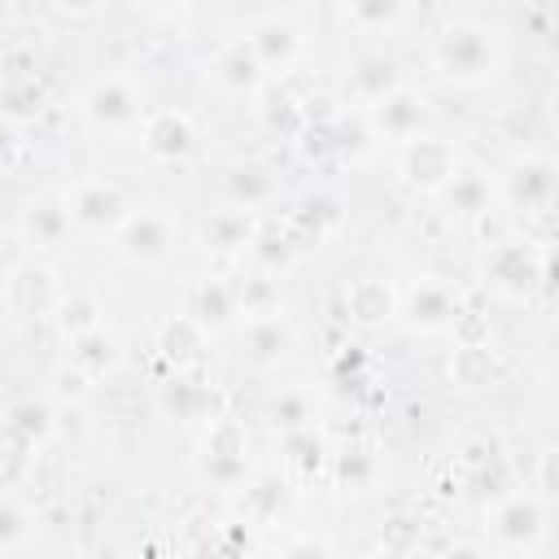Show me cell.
Listing matches in <instances>:
<instances>
[{
	"label": "cell",
	"instance_id": "cell-1",
	"mask_svg": "<svg viewBox=\"0 0 559 559\" xmlns=\"http://www.w3.org/2000/svg\"><path fill=\"white\" fill-rule=\"evenodd\" d=\"M437 61L445 74L454 79H480L493 70V48H489V35L476 31V26H450L441 31L437 39Z\"/></svg>",
	"mask_w": 559,
	"mask_h": 559
},
{
	"label": "cell",
	"instance_id": "cell-2",
	"mask_svg": "<svg viewBox=\"0 0 559 559\" xmlns=\"http://www.w3.org/2000/svg\"><path fill=\"white\" fill-rule=\"evenodd\" d=\"M402 175L411 183H424V188H437L454 175V153L437 140H411L406 144V157H402Z\"/></svg>",
	"mask_w": 559,
	"mask_h": 559
},
{
	"label": "cell",
	"instance_id": "cell-3",
	"mask_svg": "<svg viewBox=\"0 0 559 559\" xmlns=\"http://www.w3.org/2000/svg\"><path fill=\"white\" fill-rule=\"evenodd\" d=\"M122 249H127V258H140V262L162 258L170 249V223L162 214H153V210L131 214L127 227H122Z\"/></svg>",
	"mask_w": 559,
	"mask_h": 559
},
{
	"label": "cell",
	"instance_id": "cell-4",
	"mask_svg": "<svg viewBox=\"0 0 559 559\" xmlns=\"http://www.w3.org/2000/svg\"><path fill=\"white\" fill-rule=\"evenodd\" d=\"M87 114L100 127H122V122H131L140 114V105H135V92L122 79H105V83H96L87 92Z\"/></svg>",
	"mask_w": 559,
	"mask_h": 559
},
{
	"label": "cell",
	"instance_id": "cell-5",
	"mask_svg": "<svg viewBox=\"0 0 559 559\" xmlns=\"http://www.w3.org/2000/svg\"><path fill=\"white\" fill-rule=\"evenodd\" d=\"M144 148L153 157H183L192 148V122L183 114H175V109L153 114L148 127H144Z\"/></svg>",
	"mask_w": 559,
	"mask_h": 559
},
{
	"label": "cell",
	"instance_id": "cell-6",
	"mask_svg": "<svg viewBox=\"0 0 559 559\" xmlns=\"http://www.w3.org/2000/svg\"><path fill=\"white\" fill-rule=\"evenodd\" d=\"M122 192L114 183H83L74 188V201H70V214L87 227H105V223H118L122 218Z\"/></svg>",
	"mask_w": 559,
	"mask_h": 559
},
{
	"label": "cell",
	"instance_id": "cell-7",
	"mask_svg": "<svg viewBox=\"0 0 559 559\" xmlns=\"http://www.w3.org/2000/svg\"><path fill=\"white\" fill-rule=\"evenodd\" d=\"M542 533V507L533 498H507L498 511V537L507 546H533Z\"/></svg>",
	"mask_w": 559,
	"mask_h": 559
},
{
	"label": "cell",
	"instance_id": "cell-8",
	"mask_svg": "<svg viewBox=\"0 0 559 559\" xmlns=\"http://www.w3.org/2000/svg\"><path fill=\"white\" fill-rule=\"evenodd\" d=\"M376 122H380L389 135L406 140V135H415L419 122H424V100L411 96V92H397V87H393L389 96L376 100Z\"/></svg>",
	"mask_w": 559,
	"mask_h": 559
},
{
	"label": "cell",
	"instance_id": "cell-9",
	"mask_svg": "<svg viewBox=\"0 0 559 559\" xmlns=\"http://www.w3.org/2000/svg\"><path fill=\"white\" fill-rule=\"evenodd\" d=\"M214 79H218L223 87H231V92L258 87V79H262V61H258V52H253V48L231 44V48H223V52H218V61H214Z\"/></svg>",
	"mask_w": 559,
	"mask_h": 559
},
{
	"label": "cell",
	"instance_id": "cell-10",
	"mask_svg": "<svg viewBox=\"0 0 559 559\" xmlns=\"http://www.w3.org/2000/svg\"><path fill=\"white\" fill-rule=\"evenodd\" d=\"M389 310H393V293L380 280H362V284L349 288V314L354 319L380 323V319H389Z\"/></svg>",
	"mask_w": 559,
	"mask_h": 559
},
{
	"label": "cell",
	"instance_id": "cell-11",
	"mask_svg": "<svg viewBox=\"0 0 559 559\" xmlns=\"http://www.w3.org/2000/svg\"><path fill=\"white\" fill-rule=\"evenodd\" d=\"M354 83H358V92L367 96V100H380V96H389L393 87H397V66L389 61V57H362L358 61V70H354Z\"/></svg>",
	"mask_w": 559,
	"mask_h": 559
},
{
	"label": "cell",
	"instance_id": "cell-12",
	"mask_svg": "<svg viewBox=\"0 0 559 559\" xmlns=\"http://www.w3.org/2000/svg\"><path fill=\"white\" fill-rule=\"evenodd\" d=\"M236 314V306H231V293L218 284V280H205L201 288H197V306H192V319L205 328H223L227 319Z\"/></svg>",
	"mask_w": 559,
	"mask_h": 559
},
{
	"label": "cell",
	"instance_id": "cell-13",
	"mask_svg": "<svg viewBox=\"0 0 559 559\" xmlns=\"http://www.w3.org/2000/svg\"><path fill=\"white\" fill-rule=\"evenodd\" d=\"M450 314H454V301H450L445 288H437V284L415 288V297H411V319H415L419 328H441V323H450Z\"/></svg>",
	"mask_w": 559,
	"mask_h": 559
},
{
	"label": "cell",
	"instance_id": "cell-14",
	"mask_svg": "<svg viewBox=\"0 0 559 559\" xmlns=\"http://www.w3.org/2000/svg\"><path fill=\"white\" fill-rule=\"evenodd\" d=\"M249 349H253L258 362L280 358V354L288 349V328H284L275 314H258V319L249 323Z\"/></svg>",
	"mask_w": 559,
	"mask_h": 559
},
{
	"label": "cell",
	"instance_id": "cell-15",
	"mask_svg": "<svg viewBox=\"0 0 559 559\" xmlns=\"http://www.w3.org/2000/svg\"><path fill=\"white\" fill-rule=\"evenodd\" d=\"M249 48L258 52V61H284V57H293V48H297V35H293V26L288 22H262L253 35H249Z\"/></svg>",
	"mask_w": 559,
	"mask_h": 559
},
{
	"label": "cell",
	"instance_id": "cell-16",
	"mask_svg": "<svg viewBox=\"0 0 559 559\" xmlns=\"http://www.w3.org/2000/svg\"><path fill=\"white\" fill-rule=\"evenodd\" d=\"M493 280L507 288V293H528L533 288V262L524 258V249H502L493 258Z\"/></svg>",
	"mask_w": 559,
	"mask_h": 559
},
{
	"label": "cell",
	"instance_id": "cell-17",
	"mask_svg": "<svg viewBox=\"0 0 559 559\" xmlns=\"http://www.w3.org/2000/svg\"><path fill=\"white\" fill-rule=\"evenodd\" d=\"M227 188H231V197L236 201H245V205H258V201H266L271 197V175L262 170V166H236L231 175H227Z\"/></svg>",
	"mask_w": 559,
	"mask_h": 559
},
{
	"label": "cell",
	"instance_id": "cell-18",
	"mask_svg": "<svg viewBox=\"0 0 559 559\" xmlns=\"http://www.w3.org/2000/svg\"><path fill=\"white\" fill-rule=\"evenodd\" d=\"M205 240L218 245V249H236V245L249 240V218L240 210H223V214H214L205 223Z\"/></svg>",
	"mask_w": 559,
	"mask_h": 559
},
{
	"label": "cell",
	"instance_id": "cell-19",
	"mask_svg": "<svg viewBox=\"0 0 559 559\" xmlns=\"http://www.w3.org/2000/svg\"><path fill=\"white\" fill-rule=\"evenodd\" d=\"M74 358H79V362H87L92 371L109 367V362H114V336H105L100 328L79 332V336H74Z\"/></svg>",
	"mask_w": 559,
	"mask_h": 559
},
{
	"label": "cell",
	"instance_id": "cell-20",
	"mask_svg": "<svg viewBox=\"0 0 559 559\" xmlns=\"http://www.w3.org/2000/svg\"><path fill=\"white\" fill-rule=\"evenodd\" d=\"M197 345H201V323H197V319H170V323L162 328V349H166L170 358H188Z\"/></svg>",
	"mask_w": 559,
	"mask_h": 559
},
{
	"label": "cell",
	"instance_id": "cell-21",
	"mask_svg": "<svg viewBox=\"0 0 559 559\" xmlns=\"http://www.w3.org/2000/svg\"><path fill=\"white\" fill-rule=\"evenodd\" d=\"M205 472H210V480H218V485H236V480H245V450H205Z\"/></svg>",
	"mask_w": 559,
	"mask_h": 559
},
{
	"label": "cell",
	"instance_id": "cell-22",
	"mask_svg": "<svg viewBox=\"0 0 559 559\" xmlns=\"http://www.w3.org/2000/svg\"><path fill=\"white\" fill-rule=\"evenodd\" d=\"M445 183H450L445 197L454 201V210H480L485 205V183L476 175H450Z\"/></svg>",
	"mask_w": 559,
	"mask_h": 559
},
{
	"label": "cell",
	"instance_id": "cell-23",
	"mask_svg": "<svg viewBox=\"0 0 559 559\" xmlns=\"http://www.w3.org/2000/svg\"><path fill=\"white\" fill-rule=\"evenodd\" d=\"M271 415H275V424H280V428H288V432H293V428H306V419H310V402H306L301 393H288V397H280V402H275V411H271Z\"/></svg>",
	"mask_w": 559,
	"mask_h": 559
},
{
	"label": "cell",
	"instance_id": "cell-24",
	"mask_svg": "<svg viewBox=\"0 0 559 559\" xmlns=\"http://www.w3.org/2000/svg\"><path fill=\"white\" fill-rule=\"evenodd\" d=\"M349 9H354V17H358L362 26H384V22H393V17H397L402 0H354Z\"/></svg>",
	"mask_w": 559,
	"mask_h": 559
},
{
	"label": "cell",
	"instance_id": "cell-25",
	"mask_svg": "<svg viewBox=\"0 0 559 559\" xmlns=\"http://www.w3.org/2000/svg\"><path fill=\"white\" fill-rule=\"evenodd\" d=\"M371 459L362 454V450H354V454H345L341 463H336V476H341V485H349V489H362L367 480H371Z\"/></svg>",
	"mask_w": 559,
	"mask_h": 559
},
{
	"label": "cell",
	"instance_id": "cell-26",
	"mask_svg": "<svg viewBox=\"0 0 559 559\" xmlns=\"http://www.w3.org/2000/svg\"><path fill=\"white\" fill-rule=\"evenodd\" d=\"M17 428H26V432H35V437H44L48 432V406L44 402H22L13 415H9Z\"/></svg>",
	"mask_w": 559,
	"mask_h": 559
},
{
	"label": "cell",
	"instance_id": "cell-27",
	"mask_svg": "<svg viewBox=\"0 0 559 559\" xmlns=\"http://www.w3.org/2000/svg\"><path fill=\"white\" fill-rule=\"evenodd\" d=\"M61 319H66V328H74V336H79V332L96 328V306H92V301H66V306H61Z\"/></svg>",
	"mask_w": 559,
	"mask_h": 559
},
{
	"label": "cell",
	"instance_id": "cell-28",
	"mask_svg": "<svg viewBox=\"0 0 559 559\" xmlns=\"http://www.w3.org/2000/svg\"><path fill=\"white\" fill-rule=\"evenodd\" d=\"M61 227H66V214L52 210V205H39V210L31 214V231H39V236H57Z\"/></svg>",
	"mask_w": 559,
	"mask_h": 559
},
{
	"label": "cell",
	"instance_id": "cell-29",
	"mask_svg": "<svg viewBox=\"0 0 559 559\" xmlns=\"http://www.w3.org/2000/svg\"><path fill=\"white\" fill-rule=\"evenodd\" d=\"M192 402H197V393H192V384H183V380H175V389H166V406L179 415V419H188L192 415Z\"/></svg>",
	"mask_w": 559,
	"mask_h": 559
},
{
	"label": "cell",
	"instance_id": "cell-30",
	"mask_svg": "<svg viewBox=\"0 0 559 559\" xmlns=\"http://www.w3.org/2000/svg\"><path fill=\"white\" fill-rule=\"evenodd\" d=\"M4 105L13 109V114H35L39 109V87H26V92H4Z\"/></svg>",
	"mask_w": 559,
	"mask_h": 559
},
{
	"label": "cell",
	"instance_id": "cell-31",
	"mask_svg": "<svg viewBox=\"0 0 559 559\" xmlns=\"http://www.w3.org/2000/svg\"><path fill=\"white\" fill-rule=\"evenodd\" d=\"M22 533H26L22 515H17V511H9V507H0V546H13Z\"/></svg>",
	"mask_w": 559,
	"mask_h": 559
},
{
	"label": "cell",
	"instance_id": "cell-32",
	"mask_svg": "<svg viewBox=\"0 0 559 559\" xmlns=\"http://www.w3.org/2000/svg\"><path fill=\"white\" fill-rule=\"evenodd\" d=\"M61 4H66L70 13H92V9L100 4V0H61Z\"/></svg>",
	"mask_w": 559,
	"mask_h": 559
},
{
	"label": "cell",
	"instance_id": "cell-33",
	"mask_svg": "<svg viewBox=\"0 0 559 559\" xmlns=\"http://www.w3.org/2000/svg\"><path fill=\"white\" fill-rule=\"evenodd\" d=\"M4 157H9V131L0 127V162H4Z\"/></svg>",
	"mask_w": 559,
	"mask_h": 559
},
{
	"label": "cell",
	"instance_id": "cell-34",
	"mask_svg": "<svg viewBox=\"0 0 559 559\" xmlns=\"http://www.w3.org/2000/svg\"><path fill=\"white\" fill-rule=\"evenodd\" d=\"M153 4H183V0H153Z\"/></svg>",
	"mask_w": 559,
	"mask_h": 559
}]
</instances>
